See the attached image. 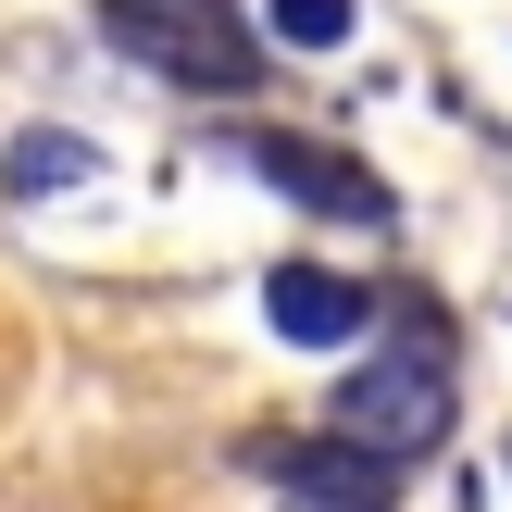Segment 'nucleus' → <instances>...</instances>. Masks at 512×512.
<instances>
[{"label":"nucleus","instance_id":"f257e3e1","mask_svg":"<svg viewBox=\"0 0 512 512\" xmlns=\"http://www.w3.org/2000/svg\"><path fill=\"white\" fill-rule=\"evenodd\" d=\"M450 413H463V375H450V338H438V325L413 313V338L363 350V363L338 375V413H325V425H338V438H363L375 463H400V475H413L425 450L450 438Z\"/></svg>","mask_w":512,"mask_h":512},{"label":"nucleus","instance_id":"7ed1b4c3","mask_svg":"<svg viewBox=\"0 0 512 512\" xmlns=\"http://www.w3.org/2000/svg\"><path fill=\"white\" fill-rule=\"evenodd\" d=\"M238 163L263 175V188H288L300 213H338V225H400V200H388V175H375L363 150H338V138H313V125H238Z\"/></svg>","mask_w":512,"mask_h":512},{"label":"nucleus","instance_id":"423d86ee","mask_svg":"<svg viewBox=\"0 0 512 512\" xmlns=\"http://www.w3.org/2000/svg\"><path fill=\"white\" fill-rule=\"evenodd\" d=\"M88 175H100V150L75 138V125H25V138L0 150V188H13V200H50V188H88Z\"/></svg>","mask_w":512,"mask_h":512},{"label":"nucleus","instance_id":"f03ea898","mask_svg":"<svg viewBox=\"0 0 512 512\" xmlns=\"http://www.w3.org/2000/svg\"><path fill=\"white\" fill-rule=\"evenodd\" d=\"M125 63H150L163 88H200V100H238L263 75V38H250L238 0H100Z\"/></svg>","mask_w":512,"mask_h":512},{"label":"nucleus","instance_id":"0eeeda50","mask_svg":"<svg viewBox=\"0 0 512 512\" xmlns=\"http://www.w3.org/2000/svg\"><path fill=\"white\" fill-rule=\"evenodd\" d=\"M263 25H275L288 50H338V38H350V0H275Z\"/></svg>","mask_w":512,"mask_h":512},{"label":"nucleus","instance_id":"39448f33","mask_svg":"<svg viewBox=\"0 0 512 512\" xmlns=\"http://www.w3.org/2000/svg\"><path fill=\"white\" fill-rule=\"evenodd\" d=\"M263 325H275L288 350H350V338H375V300H363V275L275 263V275H263Z\"/></svg>","mask_w":512,"mask_h":512},{"label":"nucleus","instance_id":"20e7f679","mask_svg":"<svg viewBox=\"0 0 512 512\" xmlns=\"http://www.w3.org/2000/svg\"><path fill=\"white\" fill-rule=\"evenodd\" d=\"M250 475H275V488H300L313 512H388V488H400V463H375L363 438H288V425H263L250 438Z\"/></svg>","mask_w":512,"mask_h":512}]
</instances>
